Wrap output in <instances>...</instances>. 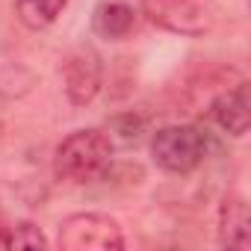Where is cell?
<instances>
[{"label":"cell","instance_id":"obj_10","mask_svg":"<svg viewBox=\"0 0 251 251\" xmlns=\"http://www.w3.org/2000/svg\"><path fill=\"white\" fill-rule=\"evenodd\" d=\"M0 230H3L0 245H6V248H45L48 245L45 233L36 225H30V222H18V225L0 227Z\"/></svg>","mask_w":251,"mask_h":251},{"label":"cell","instance_id":"obj_8","mask_svg":"<svg viewBox=\"0 0 251 251\" xmlns=\"http://www.w3.org/2000/svg\"><path fill=\"white\" fill-rule=\"evenodd\" d=\"M251 222H248V204L236 195L225 198L219 207V242L227 248H248L251 245Z\"/></svg>","mask_w":251,"mask_h":251},{"label":"cell","instance_id":"obj_2","mask_svg":"<svg viewBox=\"0 0 251 251\" xmlns=\"http://www.w3.org/2000/svg\"><path fill=\"white\" fill-rule=\"evenodd\" d=\"M213 148V139L207 130L195 124H169L151 136V157L163 172L172 175H189L195 172Z\"/></svg>","mask_w":251,"mask_h":251},{"label":"cell","instance_id":"obj_11","mask_svg":"<svg viewBox=\"0 0 251 251\" xmlns=\"http://www.w3.org/2000/svg\"><path fill=\"white\" fill-rule=\"evenodd\" d=\"M0 98H3V89H0ZM0 133H3V106H0Z\"/></svg>","mask_w":251,"mask_h":251},{"label":"cell","instance_id":"obj_6","mask_svg":"<svg viewBox=\"0 0 251 251\" xmlns=\"http://www.w3.org/2000/svg\"><path fill=\"white\" fill-rule=\"evenodd\" d=\"M210 115L219 127L230 136H245L248 121H251V106H248V83H236L233 89L222 92L210 103Z\"/></svg>","mask_w":251,"mask_h":251},{"label":"cell","instance_id":"obj_9","mask_svg":"<svg viewBox=\"0 0 251 251\" xmlns=\"http://www.w3.org/2000/svg\"><path fill=\"white\" fill-rule=\"evenodd\" d=\"M65 3L68 0H18L15 6H18V18L30 30H45L62 15Z\"/></svg>","mask_w":251,"mask_h":251},{"label":"cell","instance_id":"obj_4","mask_svg":"<svg viewBox=\"0 0 251 251\" xmlns=\"http://www.w3.org/2000/svg\"><path fill=\"white\" fill-rule=\"evenodd\" d=\"M142 15L175 36H204L210 30L207 12L195 0H142Z\"/></svg>","mask_w":251,"mask_h":251},{"label":"cell","instance_id":"obj_7","mask_svg":"<svg viewBox=\"0 0 251 251\" xmlns=\"http://www.w3.org/2000/svg\"><path fill=\"white\" fill-rule=\"evenodd\" d=\"M136 27V12L127 3H118V0H106V3L95 6L92 12V33L109 42L127 39Z\"/></svg>","mask_w":251,"mask_h":251},{"label":"cell","instance_id":"obj_5","mask_svg":"<svg viewBox=\"0 0 251 251\" xmlns=\"http://www.w3.org/2000/svg\"><path fill=\"white\" fill-rule=\"evenodd\" d=\"M100 80H103V65L100 56L89 48L74 50L65 62H62V83H65V95L74 106H86L95 100V95L100 92Z\"/></svg>","mask_w":251,"mask_h":251},{"label":"cell","instance_id":"obj_1","mask_svg":"<svg viewBox=\"0 0 251 251\" xmlns=\"http://www.w3.org/2000/svg\"><path fill=\"white\" fill-rule=\"evenodd\" d=\"M109 166H112V139L98 127H83L68 133L53 154V172L71 183H92L103 177Z\"/></svg>","mask_w":251,"mask_h":251},{"label":"cell","instance_id":"obj_3","mask_svg":"<svg viewBox=\"0 0 251 251\" xmlns=\"http://www.w3.org/2000/svg\"><path fill=\"white\" fill-rule=\"evenodd\" d=\"M56 242L65 251H118L124 248V230L106 213H74L62 219Z\"/></svg>","mask_w":251,"mask_h":251}]
</instances>
